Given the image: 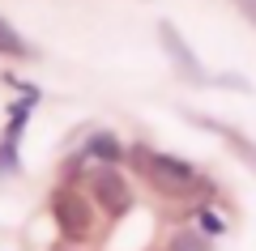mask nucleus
<instances>
[{
  "mask_svg": "<svg viewBox=\"0 0 256 251\" xmlns=\"http://www.w3.org/2000/svg\"><path fill=\"white\" fill-rule=\"evenodd\" d=\"M158 43H162V51H166V60L175 64V72H180L188 85H205L210 81V72H205V64L196 60V51L188 47V38L180 34V30L171 26V21H158Z\"/></svg>",
  "mask_w": 256,
  "mask_h": 251,
  "instance_id": "obj_3",
  "label": "nucleus"
},
{
  "mask_svg": "<svg viewBox=\"0 0 256 251\" xmlns=\"http://www.w3.org/2000/svg\"><path fill=\"white\" fill-rule=\"evenodd\" d=\"M90 196L98 209H107L111 217L128 213V205H132V192H128V179L116 171V166H98V171L90 175Z\"/></svg>",
  "mask_w": 256,
  "mask_h": 251,
  "instance_id": "obj_4",
  "label": "nucleus"
},
{
  "mask_svg": "<svg viewBox=\"0 0 256 251\" xmlns=\"http://www.w3.org/2000/svg\"><path fill=\"white\" fill-rule=\"evenodd\" d=\"M82 158H94L98 166H120V162H124V145H120L116 132H94L90 141H86Z\"/></svg>",
  "mask_w": 256,
  "mask_h": 251,
  "instance_id": "obj_6",
  "label": "nucleus"
},
{
  "mask_svg": "<svg viewBox=\"0 0 256 251\" xmlns=\"http://www.w3.org/2000/svg\"><path fill=\"white\" fill-rule=\"evenodd\" d=\"M132 158H137L141 175H146V179L154 183L162 196H188L192 183H196L192 162L175 158V153H154V149H146V145H137V149H132Z\"/></svg>",
  "mask_w": 256,
  "mask_h": 251,
  "instance_id": "obj_1",
  "label": "nucleus"
},
{
  "mask_svg": "<svg viewBox=\"0 0 256 251\" xmlns=\"http://www.w3.org/2000/svg\"><path fill=\"white\" fill-rule=\"evenodd\" d=\"M30 107H34V98H18V102L9 107V128H4V136H0V175H18V171H22L18 145H22V132H26Z\"/></svg>",
  "mask_w": 256,
  "mask_h": 251,
  "instance_id": "obj_5",
  "label": "nucleus"
},
{
  "mask_svg": "<svg viewBox=\"0 0 256 251\" xmlns=\"http://www.w3.org/2000/svg\"><path fill=\"white\" fill-rule=\"evenodd\" d=\"M230 4H235V9H239V13H244V17L256 26V0H230Z\"/></svg>",
  "mask_w": 256,
  "mask_h": 251,
  "instance_id": "obj_11",
  "label": "nucleus"
},
{
  "mask_svg": "<svg viewBox=\"0 0 256 251\" xmlns=\"http://www.w3.org/2000/svg\"><path fill=\"white\" fill-rule=\"evenodd\" d=\"M0 55H9V60H34V47L18 34L9 17H0Z\"/></svg>",
  "mask_w": 256,
  "mask_h": 251,
  "instance_id": "obj_7",
  "label": "nucleus"
},
{
  "mask_svg": "<svg viewBox=\"0 0 256 251\" xmlns=\"http://www.w3.org/2000/svg\"><path fill=\"white\" fill-rule=\"evenodd\" d=\"M52 217H56V226H60L64 239H86V234L94 230L90 200H86L82 192H73V188H56L52 192Z\"/></svg>",
  "mask_w": 256,
  "mask_h": 251,
  "instance_id": "obj_2",
  "label": "nucleus"
},
{
  "mask_svg": "<svg viewBox=\"0 0 256 251\" xmlns=\"http://www.w3.org/2000/svg\"><path fill=\"white\" fill-rule=\"evenodd\" d=\"M201 124H205V128H214V132H222V136H226V141H230V145H235V149H239V153H244V158H248V162L256 166V145H252V141H244L239 132H230V128L214 124V119H201Z\"/></svg>",
  "mask_w": 256,
  "mask_h": 251,
  "instance_id": "obj_9",
  "label": "nucleus"
},
{
  "mask_svg": "<svg viewBox=\"0 0 256 251\" xmlns=\"http://www.w3.org/2000/svg\"><path fill=\"white\" fill-rule=\"evenodd\" d=\"M222 230H226V226H222V217L205 209V213H201V234H222Z\"/></svg>",
  "mask_w": 256,
  "mask_h": 251,
  "instance_id": "obj_10",
  "label": "nucleus"
},
{
  "mask_svg": "<svg viewBox=\"0 0 256 251\" xmlns=\"http://www.w3.org/2000/svg\"><path fill=\"white\" fill-rule=\"evenodd\" d=\"M171 251H210V239H205L201 230H175Z\"/></svg>",
  "mask_w": 256,
  "mask_h": 251,
  "instance_id": "obj_8",
  "label": "nucleus"
}]
</instances>
